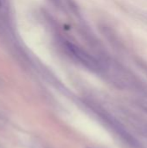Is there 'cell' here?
I'll list each match as a JSON object with an SVG mask.
<instances>
[{
	"label": "cell",
	"mask_w": 147,
	"mask_h": 148,
	"mask_svg": "<svg viewBox=\"0 0 147 148\" xmlns=\"http://www.w3.org/2000/svg\"><path fill=\"white\" fill-rule=\"evenodd\" d=\"M62 44L68 56L77 63L94 72H102L107 70V67H104V64L101 61L81 47L68 41H62Z\"/></svg>",
	"instance_id": "obj_1"
},
{
	"label": "cell",
	"mask_w": 147,
	"mask_h": 148,
	"mask_svg": "<svg viewBox=\"0 0 147 148\" xmlns=\"http://www.w3.org/2000/svg\"><path fill=\"white\" fill-rule=\"evenodd\" d=\"M3 0H0V10H3Z\"/></svg>",
	"instance_id": "obj_2"
}]
</instances>
